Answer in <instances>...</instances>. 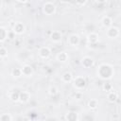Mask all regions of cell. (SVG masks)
Returning <instances> with one entry per match:
<instances>
[{"label":"cell","instance_id":"cell-10","mask_svg":"<svg viewBox=\"0 0 121 121\" xmlns=\"http://www.w3.org/2000/svg\"><path fill=\"white\" fill-rule=\"evenodd\" d=\"M30 99V93L27 91H21L19 95V101L21 103H26Z\"/></svg>","mask_w":121,"mask_h":121},{"label":"cell","instance_id":"cell-26","mask_svg":"<svg viewBox=\"0 0 121 121\" xmlns=\"http://www.w3.org/2000/svg\"><path fill=\"white\" fill-rule=\"evenodd\" d=\"M75 4L76 5H78V6H84V5L87 4V2H76Z\"/></svg>","mask_w":121,"mask_h":121},{"label":"cell","instance_id":"cell-1","mask_svg":"<svg viewBox=\"0 0 121 121\" xmlns=\"http://www.w3.org/2000/svg\"><path fill=\"white\" fill-rule=\"evenodd\" d=\"M97 76L102 79H110L114 74L113 67L109 63H102L98 66L96 71Z\"/></svg>","mask_w":121,"mask_h":121},{"label":"cell","instance_id":"cell-6","mask_svg":"<svg viewBox=\"0 0 121 121\" xmlns=\"http://www.w3.org/2000/svg\"><path fill=\"white\" fill-rule=\"evenodd\" d=\"M80 42V38L78 34L74 33V34H71L69 35V37L67 38V43H69V45L71 46H78V43Z\"/></svg>","mask_w":121,"mask_h":121},{"label":"cell","instance_id":"cell-24","mask_svg":"<svg viewBox=\"0 0 121 121\" xmlns=\"http://www.w3.org/2000/svg\"><path fill=\"white\" fill-rule=\"evenodd\" d=\"M48 94H49L50 95H52V96L56 95L58 94V88L55 87V86H51V87H49V89H48Z\"/></svg>","mask_w":121,"mask_h":121},{"label":"cell","instance_id":"cell-2","mask_svg":"<svg viewBox=\"0 0 121 121\" xmlns=\"http://www.w3.org/2000/svg\"><path fill=\"white\" fill-rule=\"evenodd\" d=\"M73 87L77 90V91H81L85 88L86 86V80L83 77L81 76H78V77H76L74 78L73 79Z\"/></svg>","mask_w":121,"mask_h":121},{"label":"cell","instance_id":"cell-7","mask_svg":"<svg viewBox=\"0 0 121 121\" xmlns=\"http://www.w3.org/2000/svg\"><path fill=\"white\" fill-rule=\"evenodd\" d=\"M51 55V50L48 46H43L39 49V56L42 59H48Z\"/></svg>","mask_w":121,"mask_h":121},{"label":"cell","instance_id":"cell-25","mask_svg":"<svg viewBox=\"0 0 121 121\" xmlns=\"http://www.w3.org/2000/svg\"><path fill=\"white\" fill-rule=\"evenodd\" d=\"M8 56V50L6 49V47H4L3 45L0 47V57L1 59H4Z\"/></svg>","mask_w":121,"mask_h":121},{"label":"cell","instance_id":"cell-11","mask_svg":"<svg viewBox=\"0 0 121 121\" xmlns=\"http://www.w3.org/2000/svg\"><path fill=\"white\" fill-rule=\"evenodd\" d=\"M21 69H22V74L25 77H31L33 75V68L29 64H25Z\"/></svg>","mask_w":121,"mask_h":121},{"label":"cell","instance_id":"cell-14","mask_svg":"<svg viewBox=\"0 0 121 121\" xmlns=\"http://www.w3.org/2000/svg\"><path fill=\"white\" fill-rule=\"evenodd\" d=\"M101 24L104 27L106 28H109L111 26H112V20L110 16H104L102 19H101Z\"/></svg>","mask_w":121,"mask_h":121},{"label":"cell","instance_id":"cell-5","mask_svg":"<svg viewBox=\"0 0 121 121\" xmlns=\"http://www.w3.org/2000/svg\"><path fill=\"white\" fill-rule=\"evenodd\" d=\"M25 30H26V26L22 22H16L12 27V32L17 35L23 34L25 32Z\"/></svg>","mask_w":121,"mask_h":121},{"label":"cell","instance_id":"cell-20","mask_svg":"<svg viewBox=\"0 0 121 121\" xmlns=\"http://www.w3.org/2000/svg\"><path fill=\"white\" fill-rule=\"evenodd\" d=\"M88 106H89V108H90L91 110H95V109L97 108V106H98V101H97V99L93 98V99L89 100Z\"/></svg>","mask_w":121,"mask_h":121},{"label":"cell","instance_id":"cell-16","mask_svg":"<svg viewBox=\"0 0 121 121\" xmlns=\"http://www.w3.org/2000/svg\"><path fill=\"white\" fill-rule=\"evenodd\" d=\"M73 79H74V78L72 76V73H70V72H65L61 76V80L65 83H69V82L73 81Z\"/></svg>","mask_w":121,"mask_h":121},{"label":"cell","instance_id":"cell-22","mask_svg":"<svg viewBox=\"0 0 121 121\" xmlns=\"http://www.w3.org/2000/svg\"><path fill=\"white\" fill-rule=\"evenodd\" d=\"M11 75L14 77V78H19L21 77L23 74H22V69L21 68H13L12 71H11Z\"/></svg>","mask_w":121,"mask_h":121},{"label":"cell","instance_id":"cell-19","mask_svg":"<svg viewBox=\"0 0 121 121\" xmlns=\"http://www.w3.org/2000/svg\"><path fill=\"white\" fill-rule=\"evenodd\" d=\"M19 95H20V92H15V91H11L9 95V97L11 101L13 102H16V101H19Z\"/></svg>","mask_w":121,"mask_h":121},{"label":"cell","instance_id":"cell-18","mask_svg":"<svg viewBox=\"0 0 121 121\" xmlns=\"http://www.w3.org/2000/svg\"><path fill=\"white\" fill-rule=\"evenodd\" d=\"M8 36H9L8 30H7L4 26H1V27H0V42H1V43H4L5 40L8 38Z\"/></svg>","mask_w":121,"mask_h":121},{"label":"cell","instance_id":"cell-12","mask_svg":"<svg viewBox=\"0 0 121 121\" xmlns=\"http://www.w3.org/2000/svg\"><path fill=\"white\" fill-rule=\"evenodd\" d=\"M68 54L65 51H60L57 55H56V59L58 61L60 62H66L68 60Z\"/></svg>","mask_w":121,"mask_h":121},{"label":"cell","instance_id":"cell-9","mask_svg":"<svg viewBox=\"0 0 121 121\" xmlns=\"http://www.w3.org/2000/svg\"><path fill=\"white\" fill-rule=\"evenodd\" d=\"M62 39V34L59 30H55L50 34V40L53 43H60Z\"/></svg>","mask_w":121,"mask_h":121},{"label":"cell","instance_id":"cell-8","mask_svg":"<svg viewBox=\"0 0 121 121\" xmlns=\"http://www.w3.org/2000/svg\"><path fill=\"white\" fill-rule=\"evenodd\" d=\"M95 63V60L93 58L89 57V56H86V57H83L81 59V65L84 67V68H91Z\"/></svg>","mask_w":121,"mask_h":121},{"label":"cell","instance_id":"cell-17","mask_svg":"<svg viewBox=\"0 0 121 121\" xmlns=\"http://www.w3.org/2000/svg\"><path fill=\"white\" fill-rule=\"evenodd\" d=\"M107 98H108V101H109V102L113 103V102H115V101L117 100V98H118V95H117L116 92H114V91H111L110 93H108V95H107Z\"/></svg>","mask_w":121,"mask_h":121},{"label":"cell","instance_id":"cell-15","mask_svg":"<svg viewBox=\"0 0 121 121\" xmlns=\"http://www.w3.org/2000/svg\"><path fill=\"white\" fill-rule=\"evenodd\" d=\"M66 121H78V114L76 112H68L65 114Z\"/></svg>","mask_w":121,"mask_h":121},{"label":"cell","instance_id":"cell-4","mask_svg":"<svg viewBox=\"0 0 121 121\" xmlns=\"http://www.w3.org/2000/svg\"><path fill=\"white\" fill-rule=\"evenodd\" d=\"M119 34H120L119 28L114 26L107 28V30H106V35H107V37L109 39H115V38H117L119 36Z\"/></svg>","mask_w":121,"mask_h":121},{"label":"cell","instance_id":"cell-21","mask_svg":"<svg viewBox=\"0 0 121 121\" xmlns=\"http://www.w3.org/2000/svg\"><path fill=\"white\" fill-rule=\"evenodd\" d=\"M11 120H12V116L8 112H4L0 116V121H11Z\"/></svg>","mask_w":121,"mask_h":121},{"label":"cell","instance_id":"cell-13","mask_svg":"<svg viewBox=\"0 0 121 121\" xmlns=\"http://www.w3.org/2000/svg\"><path fill=\"white\" fill-rule=\"evenodd\" d=\"M98 40H99V36L95 32H91L87 35V42L89 43H96Z\"/></svg>","mask_w":121,"mask_h":121},{"label":"cell","instance_id":"cell-3","mask_svg":"<svg viewBox=\"0 0 121 121\" xmlns=\"http://www.w3.org/2000/svg\"><path fill=\"white\" fill-rule=\"evenodd\" d=\"M43 12L45 15H53L56 12V5L53 2L47 1L43 5Z\"/></svg>","mask_w":121,"mask_h":121},{"label":"cell","instance_id":"cell-23","mask_svg":"<svg viewBox=\"0 0 121 121\" xmlns=\"http://www.w3.org/2000/svg\"><path fill=\"white\" fill-rule=\"evenodd\" d=\"M102 88H103V90H104L105 92H107V93H110L111 91H112V85L111 83H109V82L104 83L103 86H102Z\"/></svg>","mask_w":121,"mask_h":121}]
</instances>
